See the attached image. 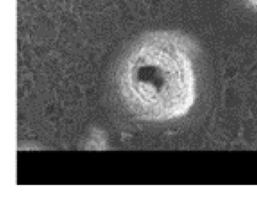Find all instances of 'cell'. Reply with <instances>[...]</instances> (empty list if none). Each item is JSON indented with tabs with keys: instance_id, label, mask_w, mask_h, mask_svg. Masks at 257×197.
Listing matches in <instances>:
<instances>
[{
	"instance_id": "1",
	"label": "cell",
	"mask_w": 257,
	"mask_h": 197,
	"mask_svg": "<svg viewBox=\"0 0 257 197\" xmlns=\"http://www.w3.org/2000/svg\"><path fill=\"white\" fill-rule=\"evenodd\" d=\"M191 45L168 31L137 40L119 64L117 80L124 103L136 117L165 122L188 113L196 97Z\"/></svg>"
}]
</instances>
